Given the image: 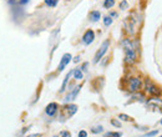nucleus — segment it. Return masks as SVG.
I'll list each match as a JSON object with an SVG mask.
<instances>
[{"instance_id": "obj_14", "label": "nucleus", "mask_w": 162, "mask_h": 137, "mask_svg": "<svg viewBox=\"0 0 162 137\" xmlns=\"http://www.w3.org/2000/svg\"><path fill=\"white\" fill-rule=\"evenodd\" d=\"M122 133L121 132H106L104 137H121Z\"/></svg>"}, {"instance_id": "obj_12", "label": "nucleus", "mask_w": 162, "mask_h": 137, "mask_svg": "<svg viewBox=\"0 0 162 137\" xmlns=\"http://www.w3.org/2000/svg\"><path fill=\"white\" fill-rule=\"evenodd\" d=\"M82 76H84V75H82L81 68H75V70H74V77L76 78V80H81Z\"/></svg>"}, {"instance_id": "obj_6", "label": "nucleus", "mask_w": 162, "mask_h": 137, "mask_svg": "<svg viewBox=\"0 0 162 137\" xmlns=\"http://www.w3.org/2000/svg\"><path fill=\"white\" fill-rule=\"evenodd\" d=\"M95 40V33L92 31V30H87L84 36H82V43L85 44V45H90L92 41Z\"/></svg>"}, {"instance_id": "obj_4", "label": "nucleus", "mask_w": 162, "mask_h": 137, "mask_svg": "<svg viewBox=\"0 0 162 137\" xmlns=\"http://www.w3.org/2000/svg\"><path fill=\"white\" fill-rule=\"evenodd\" d=\"M146 90L149 94H151L152 96H160L161 95V90L158 87H156L152 82H150L149 80H146Z\"/></svg>"}, {"instance_id": "obj_16", "label": "nucleus", "mask_w": 162, "mask_h": 137, "mask_svg": "<svg viewBox=\"0 0 162 137\" xmlns=\"http://www.w3.org/2000/svg\"><path fill=\"white\" fill-rule=\"evenodd\" d=\"M102 131H104L102 126H95V127L91 128V132H92V133H101Z\"/></svg>"}, {"instance_id": "obj_10", "label": "nucleus", "mask_w": 162, "mask_h": 137, "mask_svg": "<svg viewBox=\"0 0 162 137\" xmlns=\"http://www.w3.org/2000/svg\"><path fill=\"white\" fill-rule=\"evenodd\" d=\"M66 111H67V116H69V117H71L74 114H76L77 106L76 105H67L66 106Z\"/></svg>"}, {"instance_id": "obj_17", "label": "nucleus", "mask_w": 162, "mask_h": 137, "mask_svg": "<svg viewBox=\"0 0 162 137\" xmlns=\"http://www.w3.org/2000/svg\"><path fill=\"white\" fill-rule=\"evenodd\" d=\"M104 24L106 26H110L112 24V19H111V16H105L104 18Z\"/></svg>"}, {"instance_id": "obj_21", "label": "nucleus", "mask_w": 162, "mask_h": 137, "mask_svg": "<svg viewBox=\"0 0 162 137\" xmlns=\"http://www.w3.org/2000/svg\"><path fill=\"white\" fill-rule=\"evenodd\" d=\"M79 137H87V132L84 131V130H81V131L79 132Z\"/></svg>"}, {"instance_id": "obj_8", "label": "nucleus", "mask_w": 162, "mask_h": 137, "mask_svg": "<svg viewBox=\"0 0 162 137\" xmlns=\"http://www.w3.org/2000/svg\"><path fill=\"white\" fill-rule=\"evenodd\" d=\"M80 88H81V86H76L74 88V90H72L70 94H69L66 97H65V102H70V101H72V100H75V98H76V96H77V94L79 92H80Z\"/></svg>"}, {"instance_id": "obj_31", "label": "nucleus", "mask_w": 162, "mask_h": 137, "mask_svg": "<svg viewBox=\"0 0 162 137\" xmlns=\"http://www.w3.org/2000/svg\"><path fill=\"white\" fill-rule=\"evenodd\" d=\"M54 137H59V136H54Z\"/></svg>"}, {"instance_id": "obj_22", "label": "nucleus", "mask_w": 162, "mask_h": 137, "mask_svg": "<svg viewBox=\"0 0 162 137\" xmlns=\"http://www.w3.org/2000/svg\"><path fill=\"white\" fill-rule=\"evenodd\" d=\"M155 135H157V131H152V132H149V133H146V136L145 137H152Z\"/></svg>"}, {"instance_id": "obj_29", "label": "nucleus", "mask_w": 162, "mask_h": 137, "mask_svg": "<svg viewBox=\"0 0 162 137\" xmlns=\"http://www.w3.org/2000/svg\"><path fill=\"white\" fill-rule=\"evenodd\" d=\"M13 1H15V0H9V3H10V4H11V3H13Z\"/></svg>"}, {"instance_id": "obj_25", "label": "nucleus", "mask_w": 162, "mask_h": 137, "mask_svg": "<svg viewBox=\"0 0 162 137\" xmlns=\"http://www.w3.org/2000/svg\"><path fill=\"white\" fill-rule=\"evenodd\" d=\"M43 135L41 133H34V135H30V136H27V137H41Z\"/></svg>"}, {"instance_id": "obj_20", "label": "nucleus", "mask_w": 162, "mask_h": 137, "mask_svg": "<svg viewBox=\"0 0 162 137\" xmlns=\"http://www.w3.org/2000/svg\"><path fill=\"white\" fill-rule=\"evenodd\" d=\"M111 123L113 126H116V127H121V123L117 121V120H111Z\"/></svg>"}, {"instance_id": "obj_28", "label": "nucleus", "mask_w": 162, "mask_h": 137, "mask_svg": "<svg viewBox=\"0 0 162 137\" xmlns=\"http://www.w3.org/2000/svg\"><path fill=\"white\" fill-rule=\"evenodd\" d=\"M111 16H112V18H116L117 14H116V13H111Z\"/></svg>"}, {"instance_id": "obj_7", "label": "nucleus", "mask_w": 162, "mask_h": 137, "mask_svg": "<svg viewBox=\"0 0 162 137\" xmlns=\"http://www.w3.org/2000/svg\"><path fill=\"white\" fill-rule=\"evenodd\" d=\"M57 108H59V106H57L56 102H51V104H49V105L46 106L45 112H46V115H47V116H50V117H53V116L56 115Z\"/></svg>"}, {"instance_id": "obj_18", "label": "nucleus", "mask_w": 162, "mask_h": 137, "mask_svg": "<svg viewBox=\"0 0 162 137\" xmlns=\"http://www.w3.org/2000/svg\"><path fill=\"white\" fill-rule=\"evenodd\" d=\"M119 117L121 118V120H123V121H131V120H132V118L130 117V116H127V115H123V114H121V115L119 116Z\"/></svg>"}, {"instance_id": "obj_5", "label": "nucleus", "mask_w": 162, "mask_h": 137, "mask_svg": "<svg viewBox=\"0 0 162 137\" xmlns=\"http://www.w3.org/2000/svg\"><path fill=\"white\" fill-rule=\"evenodd\" d=\"M72 59V56H71V54H65L63 57H61V61H60V64H59V67H57V70H59V72L60 71H63L65 67L67 66V64L71 61Z\"/></svg>"}, {"instance_id": "obj_19", "label": "nucleus", "mask_w": 162, "mask_h": 137, "mask_svg": "<svg viewBox=\"0 0 162 137\" xmlns=\"http://www.w3.org/2000/svg\"><path fill=\"white\" fill-rule=\"evenodd\" d=\"M127 6H129V4H127V1L126 0H123V1L120 3V9H122V10H125Z\"/></svg>"}, {"instance_id": "obj_30", "label": "nucleus", "mask_w": 162, "mask_h": 137, "mask_svg": "<svg viewBox=\"0 0 162 137\" xmlns=\"http://www.w3.org/2000/svg\"><path fill=\"white\" fill-rule=\"evenodd\" d=\"M161 125H162V120H161Z\"/></svg>"}, {"instance_id": "obj_1", "label": "nucleus", "mask_w": 162, "mask_h": 137, "mask_svg": "<svg viewBox=\"0 0 162 137\" xmlns=\"http://www.w3.org/2000/svg\"><path fill=\"white\" fill-rule=\"evenodd\" d=\"M123 50H125V61L127 64H133L136 61V50L133 47L132 43L130 40H123L122 41Z\"/></svg>"}, {"instance_id": "obj_2", "label": "nucleus", "mask_w": 162, "mask_h": 137, "mask_svg": "<svg viewBox=\"0 0 162 137\" xmlns=\"http://www.w3.org/2000/svg\"><path fill=\"white\" fill-rule=\"evenodd\" d=\"M109 46H110V40H105L104 43H102V45L100 46V49L97 50L96 55H95V60H94V63H95V64H96V63H99V61L102 59V56H104V55L106 54V51H107Z\"/></svg>"}, {"instance_id": "obj_24", "label": "nucleus", "mask_w": 162, "mask_h": 137, "mask_svg": "<svg viewBox=\"0 0 162 137\" xmlns=\"http://www.w3.org/2000/svg\"><path fill=\"white\" fill-rule=\"evenodd\" d=\"M29 1H30V0H20L19 3H20V5H26Z\"/></svg>"}, {"instance_id": "obj_3", "label": "nucleus", "mask_w": 162, "mask_h": 137, "mask_svg": "<svg viewBox=\"0 0 162 137\" xmlns=\"http://www.w3.org/2000/svg\"><path fill=\"white\" fill-rule=\"evenodd\" d=\"M141 80L139 77H131L130 80H129V88H130V91L131 92H136V91H139L140 88H141Z\"/></svg>"}, {"instance_id": "obj_27", "label": "nucleus", "mask_w": 162, "mask_h": 137, "mask_svg": "<svg viewBox=\"0 0 162 137\" xmlns=\"http://www.w3.org/2000/svg\"><path fill=\"white\" fill-rule=\"evenodd\" d=\"M74 61H75V63H79V61H80V57H75V59H74Z\"/></svg>"}, {"instance_id": "obj_23", "label": "nucleus", "mask_w": 162, "mask_h": 137, "mask_svg": "<svg viewBox=\"0 0 162 137\" xmlns=\"http://www.w3.org/2000/svg\"><path fill=\"white\" fill-rule=\"evenodd\" d=\"M61 135H63V137H71V133L67 132V131H64L63 133H61Z\"/></svg>"}, {"instance_id": "obj_15", "label": "nucleus", "mask_w": 162, "mask_h": 137, "mask_svg": "<svg viewBox=\"0 0 162 137\" xmlns=\"http://www.w3.org/2000/svg\"><path fill=\"white\" fill-rule=\"evenodd\" d=\"M59 0H45V4L47 6H50V8H54V6H56Z\"/></svg>"}, {"instance_id": "obj_11", "label": "nucleus", "mask_w": 162, "mask_h": 137, "mask_svg": "<svg viewBox=\"0 0 162 137\" xmlns=\"http://www.w3.org/2000/svg\"><path fill=\"white\" fill-rule=\"evenodd\" d=\"M74 74V71H70L67 75H66V77H65V80H64V82H63V85H61V88H60V92H64L65 90H66V85H67V82H69V80H70V76Z\"/></svg>"}, {"instance_id": "obj_13", "label": "nucleus", "mask_w": 162, "mask_h": 137, "mask_svg": "<svg viewBox=\"0 0 162 137\" xmlns=\"http://www.w3.org/2000/svg\"><path fill=\"white\" fill-rule=\"evenodd\" d=\"M115 5V0H105L104 1V8L105 9H111Z\"/></svg>"}, {"instance_id": "obj_26", "label": "nucleus", "mask_w": 162, "mask_h": 137, "mask_svg": "<svg viewBox=\"0 0 162 137\" xmlns=\"http://www.w3.org/2000/svg\"><path fill=\"white\" fill-rule=\"evenodd\" d=\"M86 67H87V63H85L84 65H82V67H81V70H86Z\"/></svg>"}, {"instance_id": "obj_9", "label": "nucleus", "mask_w": 162, "mask_h": 137, "mask_svg": "<svg viewBox=\"0 0 162 137\" xmlns=\"http://www.w3.org/2000/svg\"><path fill=\"white\" fill-rule=\"evenodd\" d=\"M89 18H90L92 23H96L101 19V14H100V11H97V10H94V11L90 13V16H89Z\"/></svg>"}, {"instance_id": "obj_32", "label": "nucleus", "mask_w": 162, "mask_h": 137, "mask_svg": "<svg viewBox=\"0 0 162 137\" xmlns=\"http://www.w3.org/2000/svg\"><path fill=\"white\" fill-rule=\"evenodd\" d=\"M160 137H162V136H160Z\"/></svg>"}]
</instances>
